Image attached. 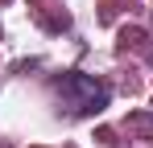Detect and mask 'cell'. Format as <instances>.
Masks as SVG:
<instances>
[{
	"mask_svg": "<svg viewBox=\"0 0 153 148\" xmlns=\"http://www.w3.org/2000/svg\"><path fill=\"white\" fill-rule=\"evenodd\" d=\"M58 91H62V95H71V107H75V111H100L103 103H108V91H103L100 82L83 78V74L62 78V86H58Z\"/></svg>",
	"mask_w": 153,
	"mask_h": 148,
	"instance_id": "6da1fadb",
	"label": "cell"
}]
</instances>
